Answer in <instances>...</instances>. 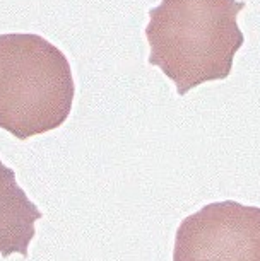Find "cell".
Wrapping results in <instances>:
<instances>
[{"label": "cell", "mask_w": 260, "mask_h": 261, "mask_svg": "<svg viewBox=\"0 0 260 261\" xmlns=\"http://www.w3.org/2000/svg\"><path fill=\"white\" fill-rule=\"evenodd\" d=\"M242 0H161L149 11V63L175 82L178 96L229 77L245 36L238 28Z\"/></svg>", "instance_id": "1"}, {"label": "cell", "mask_w": 260, "mask_h": 261, "mask_svg": "<svg viewBox=\"0 0 260 261\" xmlns=\"http://www.w3.org/2000/svg\"><path fill=\"white\" fill-rule=\"evenodd\" d=\"M74 94L62 50L38 34H0V128L19 140L55 130L70 115Z\"/></svg>", "instance_id": "2"}, {"label": "cell", "mask_w": 260, "mask_h": 261, "mask_svg": "<svg viewBox=\"0 0 260 261\" xmlns=\"http://www.w3.org/2000/svg\"><path fill=\"white\" fill-rule=\"evenodd\" d=\"M173 261H260V208L214 201L181 220Z\"/></svg>", "instance_id": "3"}, {"label": "cell", "mask_w": 260, "mask_h": 261, "mask_svg": "<svg viewBox=\"0 0 260 261\" xmlns=\"http://www.w3.org/2000/svg\"><path fill=\"white\" fill-rule=\"evenodd\" d=\"M40 219L41 212L17 185L14 171L0 161V256L19 253L26 258Z\"/></svg>", "instance_id": "4"}]
</instances>
